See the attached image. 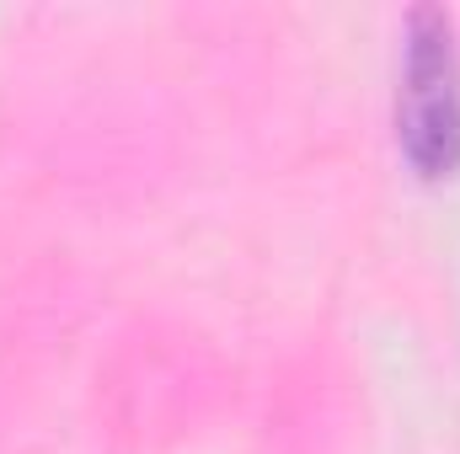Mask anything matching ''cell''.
Listing matches in <instances>:
<instances>
[{"label":"cell","mask_w":460,"mask_h":454,"mask_svg":"<svg viewBox=\"0 0 460 454\" xmlns=\"http://www.w3.org/2000/svg\"><path fill=\"white\" fill-rule=\"evenodd\" d=\"M396 144L418 177H450L460 166V48L439 5H412L402 32Z\"/></svg>","instance_id":"1"}]
</instances>
